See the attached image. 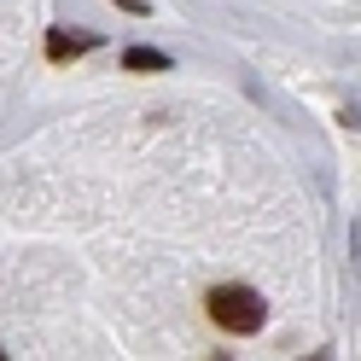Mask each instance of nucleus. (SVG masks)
Listing matches in <instances>:
<instances>
[{"label": "nucleus", "mask_w": 361, "mask_h": 361, "mask_svg": "<svg viewBox=\"0 0 361 361\" xmlns=\"http://www.w3.org/2000/svg\"><path fill=\"white\" fill-rule=\"evenodd\" d=\"M123 6H134V12H146V0H123Z\"/></svg>", "instance_id": "obj_4"}, {"label": "nucleus", "mask_w": 361, "mask_h": 361, "mask_svg": "<svg viewBox=\"0 0 361 361\" xmlns=\"http://www.w3.org/2000/svg\"><path fill=\"white\" fill-rule=\"evenodd\" d=\"M123 64H128V71H169V59H164V53H152V47H128Z\"/></svg>", "instance_id": "obj_2"}, {"label": "nucleus", "mask_w": 361, "mask_h": 361, "mask_svg": "<svg viewBox=\"0 0 361 361\" xmlns=\"http://www.w3.org/2000/svg\"><path fill=\"white\" fill-rule=\"evenodd\" d=\"M0 355H6V350H0Z\"/></svg>", "instance_id": "obj_5"}, {"label": "nucleus", "mask_w": 361, "mask_h": 361, "mask_svg": "<svg viewBox=\"0 0 361 361\" xmlns=\"http://www.w3.org/2000/svg\"><path fill=\"white\" fill-rule=\"evenodd\" d=\"M87 47H94L87 35H47V53H53V59H64V53H87Z\"/></svg>", "instance_id": "obj_3"}, {"label": "nucleus", "mask_w": 361, "mask_h": 361, "mask_svg": "<svg viewBox=\"0 0 361 361\" xmlns=\"http://www.w3.org/2000/svg\"><path fill=\"white\" fill-rule=\"evenodd\" d=\"M204 303H210V321H216L221 332H257V326L268 321V303L257 298L251 286H216Z\"/></svg>", "instance_id": "obj_1"}]
</instances>
